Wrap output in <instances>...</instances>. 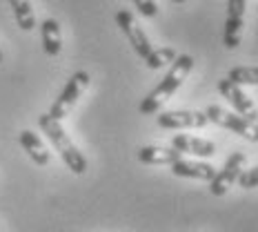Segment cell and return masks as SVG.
<instances>
[{
    "label": "cell",
    "instance_id": "8fae6325",
    "mask_svg": "<svg viewBox=\"0 0 258 232\" xmlns=\"http://www.w3.org/2000/svg\"><path fill=\"white\" fill-rule=\"evenodd\" d=\"M138 161L145 165H171L182 156L176 148H156V145H147L136 152Z\"/></svg>",
    "mask_w": 258,
    "mask_h": 232
},
{
    "label": "cell",
    "instance_id": "44dd1931",
    "mask_svg": "<svg viewBox=\"0 0 258 232\" xmlns=\"http://www.w3.org/2000/svg\"><path fill=\"white\" fill-rule=\"evenodd\" d=\"M0 63H3V52H0Z\"/></svg>",
    "mask_w": 258,
    "mask_h": 232
},
{
    "label": "cell",
    "instance_id": "3957f363",
    "mask_svg": "<svg viewBox=\"0 0 258 232\" xmlns=\"http://www.w3.org/2000/svg\"><path fill=\"white\" fill-rule=\"evenodd\" d=\"M205 116L209 118V123H216L220 127H227V129H232V132L238 134V136L247 138V141L258 143V125L254 121H249V118L236 114V112H227L218 105H209L205 110Z\"/></svg>",
    "mask_w": 258,
    "mask_h": 232
},
{
    "label": "cell",
    "instance_id": "2e32d148",
    "mask_svg": "<svg viewBox=\"0 0 258 232\" xmlns=\"http://www.w3.org/2000/svg\"><path fill=\"white\" fill-rule=\"evenodd\" d=\"M176 54L171 47H158V50H152V54L147 56V67L149 69H158V67H165L167 63H174L176 61Z\"/></svg>",
    "mask_w": 258,
    "mask_h": 232
},
{
    "label": "cell",
    "instance_id": "ba28073f",
    "mask_svg": "<svg viewBox=\"0 0 258 232\" xmlns=\"http://www.w3.org/2000/svg\"><path fill=\"white\" fill-rule=\"evenodd\" d=\"M209 118L205 112L196 110H176V112H163L158 116V125L163 129H191V127H205Z\"/></svg>",
    "mask_w": 258,
    "mask_h": 232
},
{
    "label": "cell",
    "instance_id": "9c48e42d",
    "mask_svg": "<svg viewBox=\"0 0 258 232\" xmlns=\"http://www.w3.org/2000/svg\"><path fill=\"white\" fill-rule=\"evenodd\" d=\"M247 0H227V20H225V47L236 50L240 45V31H243Z\"/></svg>",
    "mask_w": 258,
    "mask_h": 232
},
{
    "label": "cell",
    "instance_id": "d6986e66",
    "mask_svg": "<svg viewBox=\"0 0 258 232\" xmlns=\"http://www.w3.org/2000/svg\"><path fill=\"white\" fill-rule=\"evenodd\" d=\"M134 3H136L138 12L143 16H147V18H154V16L158 14V5H156L154 0H134Z\"/></svg>",
    "mask_w": 258,
    "mask_h": 232
},
{
    "label": "cell",
    "instance_id": "7402d4cb",
    "mask_svg": "<svg viewBox=\"0 0 258 232\" xmlns=\"http://www.w3.org/2000/svg\"><path fill=\"white\" fill-rule=\"evenodd\" d=\"M256 125H258V121H256Z\"/></svg>",
    "mask_w": 258,
    "mask_h": 232
},
{
    "label": "cell",
    "instance_id": "5b68a950",
    "mask_svg": "<svg viewBox=\"0 0 258 232\" xmlns=\"http://www.w3.org/2000/svg\"><path fill=\"white\" fill-rule=\"evenodd\" d=\"M116 23L122 29V34L129 38V42H132L134 52H136L143 61H147V56L152 54L154 47H152V42H149L147 36H145V31L141 29V25L134 20V16L129 14L127 9H120V12L116 14Z\"/></svg>",
    "mask_w": 258,
    "mask_h": 232
},
{
    "label": "cell",
    "instance_id": "ffe728a7",
    "mask_svg": "<svg viewBox=\"0 0 258 232\" xmlns=\"http://www.w3.org/2000/svg\"><path fill=\"white\" fill-rule=\"evenodd\" d=\"M174 3H178V5H180V3H185V0H174Z\"/></svg>",
    "mask_w": 258,
    "mask_h": 232
},
{
    "label": "cell",
    "instance_id": "7a4b0ae2",
    "mask_svg": "<svg viewBox=\"0 0 258 232\" xmlns=\"http://www.w3.org/2000/svg\"><path fill=\"white\" fill-rule=\"evenodd\" d=\"M38 125H40L42 132L47 134V138L51 141L53 148L58 150V154H60V159L64 161V165H67L74 174H85V172H87V161H85L83 152H78V148L72 143V138L64 134L60 121L51 118L49 114H40Z\"/></svg>",
    "mask_w": 258,
    "mask_h": 232
},
{
    "label": "cell",
    "instance_id": "e0dca14e",
    "mask_svg": "<svg viewBox=\"0 0 258 232\" xmlns=\"http://www.w3.org/2000/svg\"><path fill=\"white\" fill-rule=\"evenodd\" d=\"M227 78L236 85H258V67H234Z\"/></svg>",
    "mask_w": 258,
    "mask_h": 232
},
{
    "label": "cell",
    "instance_id": "8992f818",
    "mask_svg": "<svg viewBox=\"0 0 258 232\" xmlns=\"http://www.w3.org/2000/svg\"><path fill=\"white\" fill-rule=\"evenodd\" d=\"M243 165H245V154L234 152L227 159V163L223 165V170H218L216 174H214V179L209 181V192H212L214 197H223V194L229 190V185H232L234 181H238L240 172H243Z\"/></svg>",
    "mask_w": 258,
    "mask_h": 232
},
{
    "label": "cell",
    "instance_id": "ac0fdd59",
    "mask_svg": "<svg viewBox=\"0 0 258 232\" xmlns=\"http://www.w3.org/2000/svg\"><path fill=\"white\" fill-rule=\"evenodd\" d=\"M238 183H240V188H245V190L258 188V168H251V170H247V172H240Z\"/></svg>",
    "mask_w": 258,
    "mask_h": 232
},
{
    "label": "cell",
    "instance_id": "6da1fadb",
    "mask_svg": "<svg viewBox=\"0 0 258 232\" xmlns=\"http://www.w3.org/2000/svg\"><path fill=\"white\" fill-rule=\"evenodd\" d=\"M191 67H194V58L189 54L176 56V61L171 63V67L167 69V74L163 76V80L143 99L141 107H138L141 114H154V112H158V107L167 99H171V94L182 85V80L187 78V74L191 72Z\"/></svg>",
    "mask_w": 258,
    "mask_h": 232
},
{
    "label": "cell",
    "instance_id": "30bf717a",
    "mask_svg": "<svg viewBox=\"0 0 258 232\" xmlns=\"http://www.w3.org/2000/svg\"><path fill=\"white\" fill-rule=\"evenodd\" d=\"M171 172L176 176H182V179H198V181H212L214 174H216V168L209 163H203V161H182L178 159L176 163H171Z\"/></svg>",
    "mask_w": 258,
    "mask_h": 232
},
{
    "label": "cell",
    "instance_id": "9a60e30c",
    "mask_svg": "<svg viewBox=\"0 0 258 232\" xmlns=\"http://www.w3.org/2000/svg\"><path fill=\"white\" fill-rule=\"evenodd\" d=\"M14 9V16H16V23L23 31H31L36 27V16H34V9H31V3L29 0H9Z\"/></svg>",
    "mask_w": 258,
    "mask_h": 232
},
{
    "label": "cell",
    "instance_id": "277c9868",
    "mask_svg": "<svg viewBox=\"0 0 258 232\" xmlns=\"http://www.w3.org/2000/svg\"><path fill=\"white\" fill-rule=\"evenodd\" d=\"M87 85H89V74L87 72H76L74 74V76L67 80V85L62 87V91L58 94V99L53 101V105L49 110V116L56 118V121H62V118L69 114V110L76 105L80 94L87 89Z\"/></svg>",
    "mask_w": 258,
    "mask_h": 232
},
{
    "label": "cell",
    "instance_id": "4fadbf2b",
    "mask_svg": "<svg viewBox=\"0 0 258 232\" xmlns=\"http://www.w3.org/2000/svg\"><path fill=\"white\" fill-rule=\"evenodd\" d=\"M40 40L42 50L47 56H58L62 50V36H60V25L53 18H45L40 23Z\"/></svg>",
    "mask_w": 258,
    "mask_h": 232
},
{
    "label": "cell",
    "instance_id": "52a82bcc",
    "mask_svg": "<svg viewBox=\"0 0 258 232\" xmlns=\"http://www.w3.org/2000/svg\"><path fill=\"white\" fill-rule=\"evenodd\" d=\"M218 91L223 94V99H227L229 103L234 105L236 114L249 118V121H254V123L258 121V110H256V105L251 103L249 96H247L245 91L240 89V85L232 83L229 78H223V80L218 83Z\"/></svg>",
    "mask_w": 258,
    "mask_h": 232
},
{
    "label": "cell",
    "instance_id": "5bb4252c",
    "mask_svg": "<svg viewBox=\"0 0 258 232\" xmlns=\"http://www.w3.org/2000/svg\"><path fill=\"white\" fill-rule=\"evenodd\" d=\"M20 145H23V150L27 154H29V159L34 161L36 165H47L49 163V152H47L45 143L40 141L38 134H34L31 129H23L18 136Z\"/></svg>",
    "mask_w": 258,
    "mask_h": 232
},
{
    "label": "cell",
    "instance_id": "7c38bea8",
    "mask_svg": "<svg viewBox=\"0 0 258 232\" xmlns=\"http://www.w3.org/2000/svg\"><path fill=\"white\" fill-rule=\"evenodd\" d=\"M171 148H176L182 154L189 152V154H196V156H212L214 150H216L212 141L189 136V134H176V136L171 138Z\"/></svg>",
    "mask_w": 258,
    "mask_h": 232
}]
</instances>
